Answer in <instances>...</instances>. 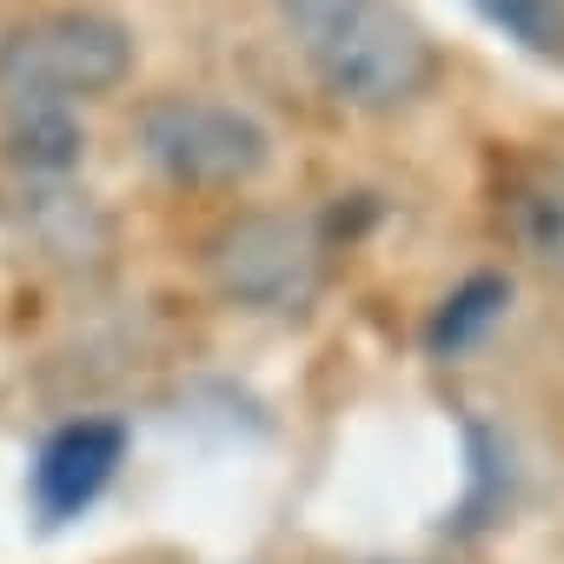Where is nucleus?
Segmentation results:
<instances>
[{
  "mask_svg": "<svg viewBox=\"0 0 564 564\" xmlns=\"http://www.w3.org/2000/svg\"><path fill=\"white\" fill-rule=\"evenodd\" d=\"M206 279L239 313L293 319L319 300L326 239L306 213H239L206 239Z\"/></svg>",
  "mask_w": 564,
  "mask_h": 564,
  "instance_id": "7ed1b4c3",
  "label": "nucleus"
},
{
  "mask_svg": "<svg viewBox=\"0 0 564 564\" xmlns=\"http://www.w3.org/2000/svg\"><path fill=\"white\" fill-rule=\"evenodd\" d=\"M133 74V34L100 8H47L0 34V120L74 113Z\"/></svg>",
  "mask_w": 564,
  "mask_h": 564,
  "instance_id": "f03ea898",
  "label": "nucleus"
},
{
  "mask_svg": "<svg viewBox=\"0 0 564 564\" xmlns=\"http://www.w3.org/2000/svg\"><path fill=\"white\" fill-rule=\"evenodd\" d=\"M544 8H551V14H557V28H564V0H544Z\"/></svg>",
  "mask_w": 564,
  "mask_h": 564,
  "instance_id": "9b49d317",
  "label": "nucleus"
},
{
  "mask_svg": "<svg viewBox=\"0 0 564 564\" xmlns=\"http://www.w3.org/2000/svg\"><path fill=\"white\" fill-rule=\"evenodd\" d=\"M133 140L147 153L153 173H166L173 186H252L272 160V133L232 107V100H206V94H160L140 107Z\"/></svg>",
  "mask_w": 564,
  "mask_h": 564,
  "instance_id": "20e7f679",
  "label": "nucleus"
},
{
  "mask_svg": "<svg viewBox=\"0 0 564 564\" xmlns=\"http://www.w3.org/2000/svg\"><path fill=\"white\" fill-rule=\"evenodd\" d=\"M505 239L524 265L564 286V160H538L505 186Z\"/></svg>",
  "mask_w": 564,
  "mask_h": 564,
  "instance_id": "423d86ee",
  "label": "nucleus"
},
{
  "mask_svg": "<svg viewBox=\"0 0 564 564\" xmlns=\"http://www.w3.org/2000/svg\"><path fill=\"white\" fill-rule=\"evenodd\" d=\"M293 41L313 80L352 113H405L438 80V47L399 0H326L293 21Z\"/></svg>",
  "mask_w": 564,
  "mask_h": 564,
  "instance_id": "f257e3e1",
  "label": "nucleus"
},
{
  "mask_svg": "<svg viewBox=\"0 0 564 564\" xmlns=\"http://www.w3.org/2000/svg\"><path fill=\"white\" fill-rule=\"evenodd\" d=\"M8 160L21 173H41V180H61L80 166V127L74 113H14L8 120Z\"/></svg>",
  "mask_w": 564,
  "mask_h": 564,
  "instance_id": "6e6552de",
  "label": "nucleus"
},
{
  "mask_svg": "<svg viewBox=\"0 0 564 564\" xmlns=\"http://www.w3.org/2000/svg\"><path fill=\"white\" fill-rule=\"evenodd\" d=\"M120 458H127V425H113V419H74V425H61L34 452V511H41V524L80 518L113 485Z\"/></svg>",
  "mask_w": 564,
  "mask_h": 564,
  "instance_id": "39448f33",
  "label": "nucleus"
},
{
  "mask_svg": "<svg viewBox=\"0 0 564 564\" xmlns=\"http://www.w3.org/2000/svg\"><path fill=\"white\" fill-rule=\"evenodd\" d=\"M272 8H279V14H286V28H293V21H306L313 8H326V0H272Z\"/></svg>",
  "mask_w": 564,
  "mask_h": 564,
  "instance_id": "9d476101",
  "label": "nucleus"
},
{
  "mask_svg": "<svg viewBox=\"0 0 564 564\" xmlns=\"http://www.w3.org/2000/svg\"><path fill=\"white\" fill-rule=\"evenodd\" d=\"M471 8H478L491 28H505L518 47H531V54H544V61H564V28H557V14L544 8V0H471Z\"/></svg>",
  "mask_w": 564,
  "mask_h": 564,
  "instance_id": "1a4fd4ad",
  "label": "nucleus"
},
{
  "mask_svg": "<svg viewBox=\"0 0 564 564\" xmlns=\"http://www.w3.org/2000/svg\"><path fill=\"white\" fill-rule=\"evenodd\" d=\"M505 306H511V286L505 279H491V272H478V279H465V286L432 313V326H425V346L445 359V352H465V346H478L498 319H505Z\"/></svg>",
  "mask_w": 564,
  "mask_h": 564,
  "instance_id": "0eeeda50",
  "label": "nucleus"
}]
</instances>
